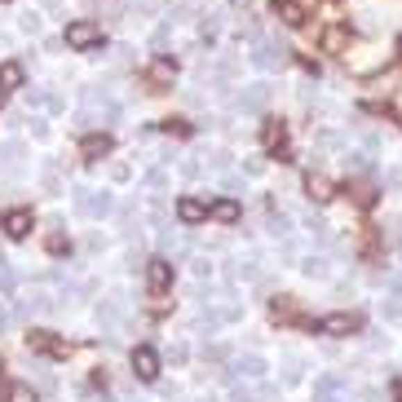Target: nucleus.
<instances>
[{
	"label": "nucleus",
	"instance_id": "1",
	"mask_svg": "<svg viewBox=\"0 0 402 402\" xmlns=\"http://www.w3.org/2000/svg\"><path fill=\"white\" fill-rule=\"evenodd\" d=\"M71 203H76L80 217H89V221H102V217L115 212V194L106 190H89V186H76L71 190Z\"/></svg>",
	"mask_w": 402,
	"mask_h": 402
},
{
	"label": "nucleus",
	"instance_id": "2",
	"mask_svg": "<svg viewBox=\"0 0 402 402\" xmlns=\"http://www.w3.org/2000/svg\"><path fill=\"white\" fill-rule=\"evenodd\" d=\"M248 62L257 67V71H278V67L292 62V49L278 40V35H274V40H257V44H252V53H248Z\"/></svg>",
	"mask_w": 402,
	"mask_h": 402
},
{
	"label": "nucleus",
	"instance_id": "3",
	"mask_svg": "<svg viewBox=\"0 0 402 402\" xmlns=\"http://www.w3.org/2000/svg\"><path fill=\"white\" fill-rule=\"evenodd\" d=\"M97 40H102V27H97L93 18H76V22H67V31H62V44L76 49V53L97 49Z\"/></svg>",
	"mask_w": 402,
	"mask_h": 402
},
{
	"label": "nucleus",
	"instance_id": "4",
	"mask_svg": "<svg viewBox=\"0 0 402 402\" xmlns=\"http://www.w3.org/2000/svg\"><path fill=\"white\" fill-rule=\"evenodd\" d=\"M265 371H270V367H265V358L261 354H239V358H230L226 362V380H252V385H257V380H265Z\"/></svg>",
	"mask_w": 402,
	"mask_h": 402
},
{
	"label": "nucleus",
	"instance_id": "5",
	"mask_svg": "<svg viewBox=\"0 0 402 402\" xmlns=\"http://www.w3.org/2000/svg\"><path fill=\"white\" fill-rule=\"evenodd\" d=\"M323 336H349V332H362V314H354V310H336V314H323L319 323Z\"/></svg>",
	"mask_w": 402,
	"mask_h": 402
},
{
	"label": "nucleus",
	"instance_id": "6",
	"mask_svg": "<svg viewBox=\"0 0 402 402\" xmlns=\"http://www.w3.org/2000/svg\"><path fill=\"white\" fill-rule=\"evenodd\" d=\"M265 102H270V84H265V80L243 84V93L235 97V106H239L243 115H257V111H265Z\"/></svg>",
	"mask_w": 402,
	"mask_h": 402
},
{
	"label": "nucleus",
	"instance_id": "7",
	"mask_svg": "<svg viewBox=\"0 0 402 402\" xmlns=\"http://www.w3.org/2000/svg\"><path fill=\"white\" fill-rule=\"evenodd\" d=\"M146 287H151L155 296H164V292L173 287V261H168V257H155L151 265H146Z\"/></svg>",
	"mask_w": 402,
	"mask_h": 402
},
{
	"label": "nucleus",
	"instance_id": "8",
	"mask_svg": "<svg viewBox=\"0 0 402 402\" xmlns=\"http://www.w3.org/2000/svg\"><path fill=\"white\" fill-rule=\"evenodd\" d=\"M345 389H349V376L327 371V376H319V380H314V402H336Z\"/></svg>",
	"mask_w": 402,
	"mask_h": 402
},
{
	"label": "nucleus",
	"instance_id": "9",
	"mask_svg": "<svg viewBox=\"0 0 402 402\" xmlns=\"http://www.w3.org/2000/svg\"><path fill=\"white\" fill-rule=\"evenodd\" d=\"M27 349H35V354H53V358H62L67 354V340H58L53 332H27Z\"/></svg>",
	"mask_w": 402,
	"mask_h": 402
},
{
	"label": "nucleus",
	"instance_id": "10",
	"mask_svg": "<svg viewBox=\"0 0 402 402\" xmlns=\"http://www.w3.org/2000/svg\"><path fill=\"white\" fill-rule=\"evenodd\" d=\"M80 155L89 164H102L106 155H111V133H89V137L80 142Z\"/></svg>",
	"mask_w": 402,
	"mask_h": 402
},
{
	"label": "nucleus",
	"instance_id": "11",
	"mask_svg": "<svg viewBox=\"0 0 402 402\" xmlns=\"http://www.w3.org/2000/svg\"><path fill=\"white\" fill-rule=\"evenodd\" d=\"M133 371H137L142 380H155V376H160V354H155L151 345H137L133 349Z\"/></svg>",
	"mask_w": 402,
	"mask_h": 402
},
{
	"label": "nucleus",
	"instance_id": "12",
	"mask_svg": "<svg viewBox=\"0 0 402 402\" xmlns=\"http://www.w3.org/2000/svg\"><path fill=\"white\" fill-rule=\"evenodd\" d=\"M208 217H212V221H221V226H235L239 217H243V208H239L235 194H226V199H212L208 203Z\"/></svg>",
	"mask_w": 402,
	"mask_h": 402
},
{
	"label": "nucleus",
	"instance_id": "13",
	"mask_svg": "<svg viewBox=\"0 0 402 402\" xmlns=\"http://www.w3.org/2000/svg\"><path fill=\"white\" fill-rule=\"evenodd\" d=\"M5 235L9 239H27L31 235V208H14V212H5Z\"/></svg>",
	"mask_w": 402,
	"mask_h": 402
},
{
	"label": "nucleus",
	"instance_id": "14",
	"mask_svg": "<svg viewBox=\"0 0 402 402\" xmlns=\"http://www.w3.org/2000/svg\"><path fill=\"white\" fill-rule=\"evenodd\" d=\"M203 217H208V203H203V199H190V194H186V199H177V221L181 226H199Z\"/></svg>",
	"mask_w": 402,
	"mask_h": 402
},
{
	"label": "nucleus",
	"instance_id": "15",
	"mask_svg": "<svg viewBox=\"0 0 402 402\" xmlns=\"http://www.w3.org/2000/svg\"><path fill=\"white\" fill-rule=\"evenodd\" d=\"M146 80H151L155 89H168V84L177 80V62H168V58H155L151 71H146Z\"/></svg>",
	"mask_w": 402,
	"mask_h": 402
},
{
	"label": "nucleus",
	"instance_id": "16",
	"mask_svg": "<svg viewBox=\"0 0 402 402\" xmlns=\"http://www.w3.org/2000/svg\"><path fill=\"white\" fill-rule=\"evenodd\" d=\"M22 155H27V151H22V142H0V168H5V173L9 177H18L22 173Z\"/></svg>",
	"mask_w": 402,
	"mask_h": 402
},
{
	"label": "nucleus",
	"instance_id": "17",
	"mask_svg": "<svg viewBox=\"0 0 402 402\" xmlns=\"http://www.w3.org/2000/svg\"><path fill=\"white\" fill-rule=\"evenodd\" d=\"M22 80H27V67L22 62H0V93L22 89Z\"/></svg>",
	"mask_w": 402,
	"mask_h": 402
},
{
	"label": "nucleus",
	"instance_id": "18",
	"mask_svg": "<svg viewBox=\"0 0 402 402\" xmlns=\"http://www.w3.org/2000/svg\"><path fill=\"white\" fill-rule=\"evenodd\" d=\"M305 194H310L314 203H327V199L336 194V186H332V181H327L323 173H310V177H305Z\"/></svg>",
	"mask_w": 402,
	"mask_h": 402
},
{
	"label": "nucleus",
	"instance_id": "19",
	"mask_svg": "<svg viewBox=\"0 0 402 402\" xmlns=\"http://www.w3.org/2000/svg\"><path fill=\"white\" fill-rule=\"evenodd\" d=\"M261 142L270 146V151H283V142H287V124H283V119H265Z\"/></svg>",
	"mask_w": 402,
	"mask_h": 402
},
{
	"label": "nucleus",
	"instance_id": "20",
	"mask_svg": "<svg viewBox=\"0 0 402 402\" xmlns=\"http://www.w3.org/2000/svg\"><path fill=\"white\" fill-rule=\"evenodd\" d=\"M310 14V5H301V0H278V18L287 22V27H301Z\"/></svg>",
	"mask_w": 402,
	"mask_h": 402
},
{
	"label": "nucleus",
	"instance_id": "21",
	"mask_svg": "<svg viewBox=\"0 0 402 402\" xmlns=\"http://www.w3.org/2000/svg\"><path fill=\"white\" fill-rule=\"evenodd\" d=\"M345 44H349V31L345 27H327L323 31V53H345Z\"/></svg>",
	"mask_w": 402,
	"mask_h": 402
},
{
	"label": "nucleus",
	"instance_id": "22",
	"mask_svg": "<svg viewBox=\"0 0 402 402\" xmlns=\"http://www.w3.org/2000/svg\"><path fill=\"white\" fill-rule=\"evenodd\" d=\"M394 84H398V71H385V76H371V80H367V93L389 97V93H394Z\"/></svg>",
	"mask_w": 402,
	"mask_h": 402
},
{
	"label": "nucleus",
	"instance_id": "23",
	"mask_svg": "<svg viewBox=\"0 0 402 402\" xmlns=\"http://www.w3.org/2000/svg\"><path fill=\"white\" fill-rule=\"evenodd\" d=\"M31 106H44L49 115H62V111H67L62 97H58V93H44V89H40V93H31Z\"/></svg>",
	"mask_w": 402,
	"mask_h": 402
},
{
	"label": "nucleus",
	"instance_id": "24",
	"mask_svg": "<svg viewBox=\"0 0 402 402\" xmlns=\"http://www.w3.org/2000/svg\"><path fill=\"white\" fill-rule=\"evenodd\" d=\"M305 230H310V235H314V243H327V239H332V226H327L323 217H314V212L305 217Z\"/></svg>",
	"mask_w": 402,
	"mask_h": 402
},
{
	"label": "nucleus",
	"instance_id": "25",
	"mask_svg": "<svg viewBox=\"0 0 402 402\" xmlns=\"http://www.w3.org/2000/svg\"><path fill=\"white\" fill-rule=\"evenodd\" d=\"M270 314H274V319H296V301H292V296H274V305H270Z\"/></svg>",
	"mask_w": 402,
	"mask_h": 402
},
{
	"label": "nucleus",
	"instance_id": "26",
	"mask_svg": "<svg viewBox=\"0 0 402 402\" xmlns=\"http://www.w3.org/2000/svg\"><path fill=\"white\" fill-rule=\"evenodd\" d=\"M314 146H319V151H340V146H345V137H340L336 128H323L319 137H314Z\"/></svg>",
	"mask_w": 402,
	"mask_h": 402
},
{
	"label": "nucleus",
	"instance_id": "27",
	"mask_svg": "<svg viewBox=\"0 0 402 402\" xmlns=\"http://www.w3.org/2000/svg\"><path fill=\"white\" fill-rule=\"evenodd\" d=\"M217 31H221V14H203V18H199V35L212 44V40H217Z\"/></svg>",
	"mask_w": 402,
	"mask_h": 402
},
{
	"label": "nucleus",
	"instance_id": "28",
	"mask_svg": "<svg viewBox=\"0 0 402 402\" xmlns=\"http://www.w3.org/2000/svg\"><path fill=\"white\" fill-rule=\"evenodd\" d=\"M235 354H230V345H221V340H212V345H203V362H230Z\"/></svg>",
	"mask_w": 402,
	"mask_h": 402
},
{
	"label": "nucleus",
	"instance_id": "29",
	"mask_svg": "<svg viewBox=\"0 0 402 402\" xmlns=\"http://www.w3.org/2000/svg\"><path fill=\"white\" fill-rule=\"evenodd\" d=\"M265 230H270L274 239H287V235H292V221H287L283 212H270V221H265Z\"/></svg>",
	"mask_w": 402,
	"mask_h": 402
},
{
	"label": "nucleus",
	"instance_id": "30",
	"mask_svg": "<svg viewBox=\"0 0 402 402\" xmlns=\"http://www.w3.org/2000/svg\"><path fill=\"white\" fill-rule=\"evenodd\" d=\"M345 168H349V173H367V168H371V155H367V151H349V155H345Z\"/></svg>",
	"mask_w": 402,
	"mask_h": 402
},
{
	"label": "nucleus",
	"instance_id": "31",
	"mask_svg": "<svg viewBox=\"0 0 402 402\" xmlns=\"http://www.w3.org/2000/svg\"><path fill=\"white\" fill-rule=\"evenodd\" d=\"M40 181H44L49 194H62V177H58V164H53V160L44 164V177H40Z\"/></svg>",
	"mask_w": 402,
	"mask_h": 402
},
{
	"label": "nucleus",
	"instance_id": "32",
	"mask_svg": "<svg viewBox=\"0 0 402 402\" xmlns=\"http://www.w3.org/2000/svg\"><path fill=\"white\" fill-rule=\"evenodd\" d=\"M380 146H385V133H380V128H362V151L376 155Z\"/></svg>",
	"mask_w": 402,
	"mask_h": 402
},
{
	"label": "nucleus",
	"instance_id": "33",
	"mask_svg": "<svg viewBox=\"0 0 402 402\" xmlns=\"http://www.w3.org/2000/svg\"><path fill=\"white\" fill-rule=\"evenodd\" d=\"M301 270H305L310 278H327V261L323 257H305V261H301Z\"/></svg>",
	"mask_w": 402,
	"mask_h": 402
},
{
	"label": "nucleus",
	"instance_id": "34",
	"mask_svg": "<svg viewBox=\"0 0 402 402\" xmlns=\"http://www.w3.org/2000/svg\"><path fill=\"white\" fill-rule=\"evenodd\" d=\"M14 283H18V274H14V265H9L5 257H0V292H14Z\"/></svg>",
	"mask_w": 402,
	"mask_h": 402
},
{
	"label": "nucleus",
	"instance_id": "35",
	"mask_svg": "<svg viewBox=\"0 0 402 402\" xmlns=\"http://www.w3.org/2000/svg\"><path fill=\"white\" fill-rule=\"evenodd\" d=\"M380 314H385L389 323H402V292H398L394 301H385V305H380Z\"/></svg>",
	"mask_w": 402,
	"mask_h": 402
},
{
	"label": "nucleus",
	"instance_id": "36",
	"mask_svg": "<svg viewBox=\"0 0 402 402\" xmlns=\"http://www.w3.org/2000/svg\"><path fill=\"white\" fill-rule=\"evenodd\" d=\"M128 9H133V14H160L164 0H128Z\"/></svg>",
	"mask_w": 402,
	"mask_h": 402
},
{
	"label": "nucleus",
	"instance_id": "37",
	"mask_svg": "<svg viewBox=\"0 0 402 402\" xmlns=\"http://www.w3.org/2000/svg\"><path fill=\"white\" fill-rule=\"evenodd\" d=\"M160 243H164V252H168V257H186V243H181L177 235H160Z\"/></svg>",
	"mask_w": 402,
	"mask_h": 402
},
{
	"label": "nucleus",
	"instance_id": "38",
	"mask_svg": "<svg viewBox=\"0 0 402 402\" xmlns=\"http://www.w3.org/2000/svg\"><path fill=\"white\" fill-rule=\"evenodd\" d=\"M349 194H354V203H358V208H371V203H376V190H371V186H354Z\"/></svg>",
	"mask_w": 402,
	"mask_h": 402
},
{
	"label": "nucleus",
	"instance_id": "39",
	"mask_svg": "<svg viewBox=\"0 0 402 402\" xmlns=\"http://www.w3.org/2000/svg\"><path fill=\"white\" fill-rule=\"evenodd\" d=\"M35 389H44V394H53V389H58V380H53V371L35 367Z\"/></svg>",
	"mask_w": 402,
	"mask_h": 402
},
{
	"label": "nucleus",
	"instance_id": "40",
	"mask_svg": "<svg viewBox=\"0 0 402 402\" xmlns=\"http://www.w3.org/2000/svg\"><path fill=\"white\" fill-rule=\"evenodd\" d=\"M44 248L53 252V257H62V252H67V235H58V230H53V235L44 239Z\"/></svg>",
	"mask_w": 402,
	"mask_h": 402
},
{
	"label": "nucleus",
	"instance_id": "41",
	"mask_svg": "<svg viewBox=\"0 0 402 402\" xmlns=\"http://www.w3.org/2000/svg\"><path fill=\"white\" fill-rule=\"evenodd\" d=\"M146 186H151V190H164V186H168V173H164V168H151V173H146Z\"/></svg>",
	"mask_w": 402,
	"mask_h": 402
},
{
	"label": "nucleus",
	"instance_id": "42",
	"mask_svg": "<svg viewBox=\"0 0 402 402\" xmlns=\"http://www.w3.org/2000/svg\"><path fill=\"white\" fill-rule=\"evenodd\" d=\"M18 27L27 31V35H40V14H22V18H18Z\"/></svg>",
	"mask_w": 402,
	"mask_h": 402
},
{
	"label": "nucleus",
	"instance_id": "43",
	"mask_svg": "<svg viewBox=\"0 0 402 402\" xmlns=\"http://www.w3.org/2000/svg\"><path fill=\"white\" fill-rule=\"evenodd\" d=\"M235 278H257V261H235Z\"/></svg>",
	"mask_w": 402,
	"mask_h": 402
},
{
	"label": "nucleus",
	"instance_id": "44",
	"mask_svg": "<svg viewBox=\"0 0 402 402\" xmlns=\"http://www.w3.org/2000/svg\"><path fill=\"white\" fill-rule=\"evenodd\" d=\"M221 181H226V190H230V194H243V173H226Z\"/></svg>",
	"mask_w": 402,
	"mask_h": 402
},
{
	"label": "nucleus",
	"instance_id": "45",
	"mask_svg": "<svg viewBox=\"0 0 402 402\" xmlns=\"http://www.w3.org/2000/svg\"><path fill=\"white\" fill-rule=\"evenodd\" d=\"M128 177H133L128 164H111V181H128Z\"/></svg>",
	"mask_w": 402,
	"mask_h": 402
},
{
	"label": "nucleus",
	"instance_id": "46",
	"mask_svg": "<svg viewBox=\"0 0 402 402\" xmlns=\"http://www.w3.org/2000/svg\"><path fill=\"white\" fill-rule=\"evenodd\" d=\"M261 168H265V160H243V173H248V177H257Z\"/></svg>",
	"mask_w": 402,
	"mask_h": 402
},
{
	"label": "nucleus",
	"instance_id": "47",
	"mask_svg": "<svg viewBox=\"0 0 402 402\" xmlns=\"http://www.w3.org/2000/svg\"><path fill=\"white\" fill-rule=\"evenodd\" d=\"M31 137H49V124H44V119H31Z\"/></svg>",
	"mask_w": 402,
	"mask_h": 402
},
{
	"label": "nucleus",
	"instance_id": "48",
	"mask_svg": "<svg viewBox=\"0 0 402 402\" xmlns=\"http://www.w3.org/2000/svg\"><path fill=\"white\" fill-rule=\"evenodd\" d=\"M389 287H394V292H402V270H398L394 278H389Z\"/></svg>",
	"mask_w": 402,
	"mask_h": 402
},
{
	"label": "nucleus",
	"instance_id": "49",
	"mask_svg": "<svg viewBox=\"0 0 402 402\" xmlns=\"http://www.w3.org/2000/svg\"><path fill=\"white\" fill-rule=\"evenodd\" d=\"M9 319H14V314H9V310H5V305H0V327H5V323H9Z\"/></svg>",
	"mask_w": 402,
	"mask_h": 402
},
{
	"label": "nucleus",
	"instance_id": "50",
	"mask_svg": "<svg viewBox=\"0 0 402 402\" xmlns=\"http://www.w3.org/2000/svg\"><path fill=\"white\" fill-rule=\"evenodd\" d=\"M398 53H402V35H398Z\"/></svg>",
	"mask_w": 402,
	"mask_h": 402
},
{
	"label": "nucleus",
	"instance_id": "51",
	"mask_svg": "<svg viewBox=\"0 0 402 402\" xmlns=\"http://www.w3.org/2000/svg\"><path fill=\"white\" fill-rule=\"evenodd\" d=\"M203 402H217V398H203Z\"/></svg>",
	"mask_w": 402,
	"mask_h": 402
},
{
	"label": "nucleus",
	"instance_id": "52",
	"mask_svg": "<svg viewBox=\"0 0 402 402\" xmlns=\"http://www.w3.org/2000/svg\"><path fill=\"white\" fill-rule=\"evenodd\" d=\"M0 5H9V0H0Z\"/></svg>",
	"mask_w": 402,
	"mask_h": 402
}]
</instances>
